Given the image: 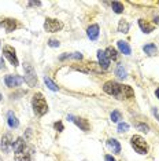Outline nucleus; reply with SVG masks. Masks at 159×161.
I'll use <instances>...</instances> for the list:
<instances>
[{
  "mask_svg": "<svg viewBox=\"0 0 159 161\" xmlns=\"http://www.w3.org/2000/svg\"><path fill=\"white\" fill-rule=\"evenodd\" d=\"M48 46L49 47H59L60 43L58 42V40H55V39H51V40H48Z\"/></svg>",
  "mask_w": 159,
  "mask_h": 161,
  "instance_id": "cd10ccee",
  "label": "nucleus"
},
{
  "mask_svg": "<svg viewBox=\"0 0 159 161\" xmlns=\"http://www.w3.org/2000/svg\"><path fill=\"white\" fill-rule=\"evenodd\" d=\"M29 6H41V2H30Z\"/></svg>",
  "mask_w": 159,
  "mask_h": 161,
  "instance_id": "c756f323",
  "label": "nucleus"
},
{
  "mask_svg": "<svg viewBox=\"0 0 159 161\" xmlns=\"http://www.w3.org/2000/svg\"><path fill=\"white\" fill-rule=\"evenodd\" d=\"M13 143H14V139L11 134H6L3 135L2 142H0V149H2L3 153H8L10 150L13 149Z\"/></svg>",
  "mask_w": 159,
  "mask_h": 161,
  "instance_id": "6e6552de",
  "label": "nucleus"
},
{
  "mask_svg": "<svg viewBox=\"0 0 159 161\" xmlns=\"http://www.w3.org/2000/svg\"><path fill=\"white\" fill-rule=\"evenodd\" d=\"M73 123H74L75 125H77V127L80 128V130L85 131V132H88L89 128H91V125H89V123H88V120L82 119V117H74Z\"/></svg>",
  "mask_w": 159,
  "mask_h": 161,
  "instance_id": "f8f14e48",
  "label": "nucleus"
},
{
  "mask_svg": "<svg viewBox=\"0 0 159 161\" xmlns=\"http://www.w3.org/2000/svg\"><path fill=\"white\" fill-rule=\"evenodd\" d=\"M0 99H2V95H0Z\"/></svg>",
  "mask_w": 159,
  "mask_h": 161,
  "instance_id": "f704fd0d",
  "label": "nucleus"
},
{
  "mask_svg": "<svg viewBox=\"0 0 159 161\" xmlns=\"http://www.w3.org/2000/svg\"><path fill=\"white\" fill-rule=\"evenodd\" d=\"M23 73H25L23 80L29 87L37 86V76H36V72L30 64H23Z\"/></svg>",
  "mask_w": 159,
  "mask_h": 161,
  "instance_id": "39448f33",
  "label": "nucleus"
},
{
  "mask_svg": "<svg viewBox=\"0 0 159 161\" xmlns=\"http://www.w3.org/2000/svg\"><path fill=\"white\" fill-rule=\"evenodd\" d=\"M152 112H154V114L158 117V120H159V114H158V112H156V109H152Z\"/></svg>",
  "mask_w": 159,
  "mask_h": 161,
  "instance_id": "2f4dec72",
  "label": "nucleus"
},
{
  "mask_svg": "<svg viewBox=\"0 0 159 161\" xmlns=\"http://www.w3.org/2000/svg\"><path fill=\"white\" fill-rule=\"evenodd\" d=\"M128 130H129V124H126V123L118 124V132H126Z\"/></svg>",
  "mask_w": 159,
  "mask_h": 161,
  "instance_id": "393cba45",
  "label": "nucleus"
},
{
  "mask_svg": "<svg viewBox=\"0 0 159 161\" xmlns=\"http://www.w3.org/2000/svg\"><path fill=\"white\" fill-rule=\"evenodd\" d=\"M54 128H55L58 132H62V131H63V124L60 121H56L55 124H54Z\"/></svg>",
  "mask_w": 159,
  "mask_h": 161,
  "instance_id": "bb28decb",
  "label": "nucleus"
},
{
  "mask_svg": "<svg viewBox=\"0 0 159 161\" xmlns=\"http://www.w3.org/2000/svg\"><path fill=\"white\" fill-rule=\"evenodd\" d=\"M44 29L48 33H56L63 29V22L59 19H55V18H45Z\"/></svg>",
  "mask_w": 159,
  "mask_h": 161,
  "instance_id": "423d86ee",
  "label": "nucleus"
},
{
  "mask_svg": "<svg viewBox=\"0 0 159 161\" xmlns=\"http://www.w3.org/2000/svg\"><path fill=\"white\" fill-rule=\"evenodd\" d=\"M136 127L139 128V130L144 131V132H148V131H150V127H148L147 124H143V123H137V124H136Z\"/></svg>",
  "mask_w": 159,
  "mask_h": 161,
  "instance_id": "a878e982",
  "label": "nucleus"
},
{
  "mask_svg": "<svg viewBox=\"0 0 159 161\" xmlns=\"http://www.w3.org/2000/svg\"><path fill=\"white\" fill-rule=\"evenodd\" d=\"M0 160H2V157H0Z\"/></svg>",
  "mask_w": 159,
  "mask_h": 161,
  "instance_id": "c9c22d12",
  "label": "nucleus"
},
{
  "mask_svg": "<svg viewBox=\"0 0 159 161\" xmlns=\"http://www.w3.org/2000/svg\"><path fill=\"white\" fill-rule=\"evenodd\" d=\"M111 8L114 10V13L115 14H121V13H124V4L122 3H119V2H113L111 3Z\"/></svg>",
  "mask_w": 159,
  "mask_h": 161,
  "instance_id": "4be33fe9",
  "label": "nucleus"
},
{
  "mask_svg": "<svg viewBox=\"0 0 159 161\" xmlns=\"http://www.w3.org/2000/svg\"><path fill=\"white\" fill-rule=\"evenodd\" d=\"M107 146L113 150V153H119V152H121V145H119V142L117 141V139H114V138L108 139V141H107Z\"/></svg>",
  "mask_w": 159,
  "mask_h": 161,
  "instance_id": "f3484780",
  "label": "nucleus"
},
{
  "mask_svg": "<svg viewBox=\"0 0 159 161\" xmlns=\"http://www.w3.org/2000/svg\"><path fill=\"white\" fill-rule=\"evenodd\" d=\"M104 161H117L114 158L113 156H110V154H107V156H104Z\"/></svg>",
  "mask_w": 159,
  "mask_h": 161,
  "instance_id": "c85d7f7f",
  "label": "nucleus"
},
{
  "mask_svg": "<svg viewBox=\"0 0 159 161\" xmlns=\"http://www.w3.org/2000/svg\"><path fill=\"white\" fill-rule=\"evenodd\" d=\"M44 83H45V86L48 87V88L51 90V91H58V90H59V87H58L56 84L54 83V81H52V80L49 79V77H47V76L44 77Z\"/></svg>",
  "mask_w": 159,
  "mask_h": 161,
  "instance_id": "5701e85b",
  "label": "nucleus"
},
{
  "mask_svg": "<svg viewBox=\"0 0 159 161\" xmlns=\"http://www.w3.org/2000/svg\"><path fill=\"white\" fill-rule=\"evenodd\" d=\"M3 55H4L7 59L10 61V64L13 66H18V58H17V54H15V50L11 46H4L3 47Z\"/></svg>",
  "mask_w": 159,
  "mask_h": 161,
  "instance_id": "0eeeda50",
  "label": "nucleus"
},
{
  "mask_svg": "<svg viewBox=\"0 0 159 161\" xmlns=\"http://www.w3.org/2000/svg\"><path fill=\"white\" fill-rule=\"evenodd\" d=\"M115 75H117L118 77H121V79L126 77V69L124 68V65H122V64L117 65V68H115Z\"/></svg>",
  "mask_w": 159,
  "mask_h": 161,
  "instance_id": "412c9836",
  "label": "nucleus"
},
{
  "mask_svg": "<svg viewBox=\"0 0 159 161\" xmlns=\"http://www.w3.org/2000/svg\"><path fill=\"white\" fill-rule=\"evenodd\" d=\"M117 46H118V48L119 51H121L124 55H129V54L132 53V48H131V46L128 44V42H124V40H119V42L117 43Z\"/></svg>",
  "mask_w": 159,
  "mask_h": 161,
  "instance_id": "dca6fc26",
  "label": "nucleus"
},
{
  "mask_svg": "<svg viewBox=\"0 0 159 161\" xmlns=\"http://www.w3.org/2000/svg\"><path fill=\"white\" fill-rule=\"evenodd\" d=\"M97 61H99L100 69H103V70H107L108 66H110V59H108V57L106 55V53L102 50L97 51Z\"/></svg>",
  "mask_w": 159,
  "mask_h": 161,
  "instance_id": "9b49d317",
  "label": "nucleus"
},
{
  "mask_svg": "<svg viewBox=\"0 0 159 161\" xmlns=\"http://www.w3.org/2000/svg\"><path fill=\"white\" fill-rule=\"evenodd\" d=\"M119 120H121V113H119L118 110H114L113 113H111V121H113V123H118Z\"/></svg>",
  "mask_w": 159,
  "mask_h": 161,
  "instance_id": "b1692460",
  "label": "nucleus"
},
{
  "mask_svg": "<svg viewBox=\"0 0 159 161\" xmlns=\"http://www.w3.org/2000/svg\"><path fill=\"white\" fill-rule=\"evenodd\" d=\"M104 53H106V55L108 57V59H113V61H115L118 58V54H117V50L115 48H113V47H107L106 48V51H104Z\"/></svg>",
  "mask_w": 159,
  "mask_h": 161,
  "instance_id": "aec40b11",
  "label": "nucleus"
},
{
  "mask_svg": "<svg viewBox=\"0 0 159 161\" xmlns=\"http://www.w3.org/2000/svg\"><path fill=\"white\" fill-rule=\"evenodd\" d=\"M129 28H131V25L126 19H121L118 24V32L119 33H128L129 32Z\"/></svg>",
  "mask_w": 159,
  "mask_h": 161,
  "instance_id": "6ab92c4d",
  "label": "nucleus"
},
{
  "mask_svg": "<svg viewBox=\"0 0 159 161\" xmlns=\"http://www.w3.org/2000/svg\"><path fill=\"white\" fill-rule=\"evenodd\" d=\"M131 145L139 154H147L148 153V146H147L146 139L140 136V135H133L131 138Z\"/></svg>",
  "mask_w": 159,
  "mask_h": 161,
  "instance_id": "20e7f679",
  "label": "nucleus"
},
{
  "mask_svg": "<svg viewBox=\"0 0 159 161\" xmlns=\"http://www.w3.org/2000/svg\"><path fill=\"white\" fill-rule=\"evenodd\" d=\"M3 66H4V62H3V59H2V58H0V69H2Z\"/></svg>",
  "mask_w": 159,
  "mask_h": 161,
  "instance_id": "473e14b6",
  "label": "nucleus"
},
{
  "mask_svg": "<svg viewBox=\"0 0 159 161\" xmlns=\"http://www.w3.org/2000/svg\"><path fill=\"white\" fill-rule=\"evenodd\" d=\"M7 123H8V127L10 128H18V127H19V121H18L17 116L14 114L13 112L7 113Z\"/></svg>",
  "mask_w": 159,
  "mask_h": 161,
  "instance_id": "2eb2a0df",
  "label": "nucleus"
},
{
  "mask_svg": "<svg viewBox=\"0 0 159 161\" xmlns=\"http://www.w3.org/2000/svg\"><path fill=\"white\" fill-rule=\"evenodd\" d=\"M4 83L7 87H10V88H14V87H18L21 86V84L23 83V79L21 77V76L18 75H8L4 77Z\"/></svg>",
  "mask_w": 159,
  "mask_h": 161,
  "instance_id": "1a4fd4ad",
  "label": "nucleus"
},
{
  "mask_svg": "<svg viewBox=\"0 0 159 161\" xmlns=\"http://www.w3.org/2000/svg\"><path fill=\"white\" fill-rule=\"evenodd\" d=\"M154 22L156 24V25H159V17H155V18H154Z\"/></svg>",
  "mask_w": 159,
  "mask_h": 161,
  "instance_id": "7c9ffc66",
  "label": "nucleus"
},
{
  "mask_svg": "<svg viewBox=\"0 0 159 161\" xmlns=\"http://www.w3.org/2000/svg\"><path fill=\"white\" fill-rule=\"evenodd\" d=\"M32 106H33V112L36 116L43 117L48 112V105H47V101L44 98V95L41 92H36L33 95V99H32Z\"/></svg>",
  "mask_w": 159,
  "mask_h": 161,
  "instance_id": "7ed1b4c3",
  "label": "nucleus"
},
{
  "mask_svg": "<svg viewBox=\"0 0 159 161\" xmlns=\"http://www.w3.org/2000/svg\"><path fill=\"white\" fill-rule=\"evenodd\" d=\"M139 26H140V29L144 32V33H151V32L154 31V25L152 24H150L148 21H146V19H139Z\"/></svg>",
  "mask_w": 159,
  "mask_h": 161,
  "instance_id": "4468645a",
  "label": "nucleus"
},
{
  "mask_svg": "<svg viewBox=\"0 0 159 161\" xmlns=\"http://www.w3.org/2000/svg\"><path fill=\"white\" fill-rule=\"evenodd\" d=\"M103 91L111 97H115L117 99H131L135 97V91L131 86H124L113 80H108L103 84Z\"/></svg>",
  "mask_w": 159,
  "mask_h": 161,
  "instance_id": "f257e3e1",
  "label": "nucleus"
},
{
  "mask_svg": "<svg viewBox=\"0 0 159 161\" xmlns=\"http://www.w3.org/2000/svg\"><path fill=\"white\" fill-rule=\"evenodd\" d=\"M86 35H88V37L91 40H96L99 37V25H96V24L91 25V26L86 29Z\"/></svg>",
  "mask_w": 159,
  "mask_h": 161,
  "instance_id": "ddd939ff",
  "label": "nucleus"
},
{
  "mask_svg": "<svg viewBox=\"0 0 159 161\" xmlns=\"http://www.w3.org/2000/svg\"><path fill=\"white\" fill-rule=\"evenodd\" d=\"M0 26H2L7 33H11L15 29L18 28V24H17V19H13V18H4V19L0 22Z\"/></svg>",
  "mask_w": 159,
  "mask_h": 161,
  "instance_id": "9d476101",
  "label": "nucleus"
},
{
  "mask_svg": "<svg viewBox=\"0 0 159 161\" xmlns=\"http://www.w3.org/2000/svg\"><path fill=\"white\" fill-rule=\"evenodd\" d=\"M158 4H159V3H158Z\"/></svg>",
  "mask_w": 159,
  "mask_h": 161,
  "instance_id": "e433bc0d",
  "label": "nucleus"
},
{
  "mask_svg": "<svg viewBox=\"0 0 159 161\" xmlns=\"http://www.w3.org/2000/svg\"><path fill=\"white\" fill-rule=\"evenodd\" d=\"M143 51L147 54V55H150V57H152V55H155L156 54V46L154 44V43H148V44H146L143 47Z\"/></svg>",
  "mask_w": 159,
  "mask_h": 161,
  "instance_id": "a211bd4d",
  "label": "nucleus"
},
{
  "mask_svg": "<svg viewBox=\"0 0 159 161\" xmlns=\"http://www.w3.org/2000/svg\"><path fill=\"white\" fill-rule=\"evenodd\" d=\"M155 95H156V97H158V99H159V88L155 90Z\"/></svg>",
  "mask_w": 159,
  "mask_h": 161,
  "instance_id": "72a5a7b5",
  "label": "nucleus"
},
{
  "mask_svg": "<svg viewBox=\"0 0 159 161\" xmlns=\"http://www.w3.org/2000/svg\"><path fill=\"white\" fill-rule=\"evenodd\" d=\"M13 149H14V160L15 161H32L33 149L29 147L22 138H18L14 142Z\"/></svg>",
  "mask_w": 159,
  "mask_h": 161,
  "instance_id": "f03ea898",
  "label": "nucleus"
}]
</instances>
